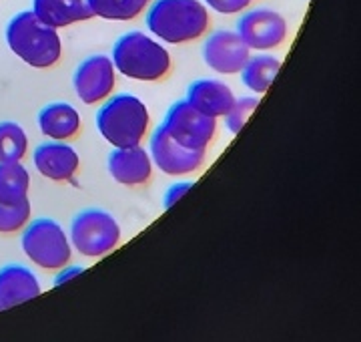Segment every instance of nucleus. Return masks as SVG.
I'll list each match as a JSON object with an SVG mask.
<instances>
[{"instance_id": "21", "label": "nucleus", "mask_w": 361, "mask_h": 342, "mask_svg": "<svg viewBox=\"0 0 361 342\" xmlns=\"http://www.w3.org/2000/svg\"><path fill=\"white\" fill-rule=\"evenodd\" d=\"M28 149V137L25 129L14 121L0 123V163L20 161Z\"/></svg>"}, {"instance_id": "1", "label": "nucleus", "mask_w": 361, "mask_h": 342, "mask_svg": "<svg viewBox=\"0 0 361 342\" xmlns=\"http://www.w3.org/2000/svg\"><path fill=\"white\" fill-rule=\"evenodd\" d=\"M6 45L20 61L35 69H49L63 57L59 28L42 23L32 11H23L6 27Z\"/></svg>"}, {"instance_id": "23", "label": "nucleus", "mask_w": 361, "mask_h": 342, "mask_svg": "<svg viewBox=\"0 0 361 342\" xmlns=\"http://www.w3.org/2000/svg\"><path fill=\"white\" fill-rule=\"evenodd\" d=\"M257 103V97H239V99H235L233 107L227 111V115H225V125H227V129L233 135H237V133L243 129V125L247 123L249 115L255 111Z\"/></svg>"}, {"instance_id": "9", "label": "nucleus", "mask_w": 361, "mask_h": 342, "mask_svg": "<svg viewBox=\"0 0 361 342\" xmlns=\"http://www.w3.org/2000/svg\"><path fill=\"white\" fill-rule=\"evenodd\" d=\"M235 33L251 51H271L283 45L289 25L285 16L271 8H255L239 18Z\"/></svg>"}, {"instance_id": "12", "label": "nucleus", "mask_w": 361, "mask_h": 342, "mask_svg": "<svg viewBox=\"0 0 361 342\" xmlns=\"http://www.w3.org/2000/svg\"><path fill=\"white\" fill-rule=\"evenodd\" d=\"M109 173L116 184L127 187L145 185L153 175V159L142 145L115 147L109 155Z\"/></svg>"}, {"instance_id": "4", "label": "nucleus", "mask_w": 361, "mask_h": 342, "mask_svg": "<svg viewBox=\"0 0 361 342\" xmlns=\"http://www.w3.org/2000/svg\"><path fill=\"white\" fill-rule=\"evenodd\" d=\"M149 109L139 97L123 93L109 99L97 113V129L113 147L141 145L149 131Z\"/></svg>"}, {"instance_id": "18", "label": "nucleus", "mask_w": 361, "mask_h": 342, "mask_svg": "<svg viewBox=\"0 0 361 342\" xmlns=\"http://www.w3.org/2000/svg\"><path fill=\"white\" fill-rule=\"evenodd\" d=\"M30 175L20 161L0 163V204L16 206L28 199Z\"/></svg>"}, {"instance_id": "6", "label": "nucleus", "mask_w": 361, "mask_h": 342, "mask_svg": "<svg viewBox=\"0 0 361 342\" xmlns=\"http://www.w3.org/2000/svg\"><path fill=\"white\" fill-rule=\"evenodd\" d=\"M68 240L85 258H103L121 242V225L113 213L90 208L77 213L71 222Z\"/></svg>"}, {"instance_id": "14", "label": "nucleus", "mask_w": 361, "mask_h": 342, "mask_svg": "<svg viewBox=\"0 0 361 342\" xmlns=\"http://www.w3.org/2000/svg\"><path fill=\"white\" fill-rule=\"evenodd\" d=\"M40 296L37 274L23 264H6L0 268V312Z\"/></svg>"}, {"instance_id": "20", "label": "nucleus", "mask_w": 361, "mask_h": 342, "mask_svg": "<svg viewBox=\"0 0 361 342\" xmlns=\"http://www.w3.org/2000/svg\"><path fill=\"white\" fill-rule=\"evenodd\" d=\"M151 0H89L94 16L104 20H133L149 6Z\"/></svg>"}, {"instance_id": "15", "label": "nucleus", "mask_w": 361, "mask_h": 342, "mask_svg": "<svg viewBox=\"0 0 361 342\" xmlns=\"http://www.w3.org/2000/svg\"><path fill=\"white\" fill-rule=\"evenodd\" d=\"M235 93L227 83L217 79L193 81L187 89V103L205 113L209 117L219 119L227 115V111L235 103Z\"/></svg>"}, {"instance_id": "2", "label": "nucleus", "mask_w": 361, "mask_h": 342, "mask_svg": "<svg viewBox=\"0 0 361 342\" xmlns=\"http://www.w3.org/2000/svg\"><path fill=\"white\" fill-rule=\"evenodd\" d=\"M209 13L201 0H157L147 13V28L169 45L201 39L209 30Z\"/></svg>"}, {"instance_id": "19", "label": "nucleus", "mask_w": 361, "mask_h": 342, "mask_svg": "<svg viewBox=\"0 0 361 342\" xmlns=\"http://www.w3.org/2000/svg\"><path fill=\"white\" fill-rule=\"evenodd\" d=\"M279 69H281V61L271 54L249 57L245 66L241 69V81L249 91H253L255 95H263L269 91Z\"/></svg>"}, {"instance_id": "26", "label": "nucleus", "mask_w": 361, "mask_h": 342, "mask_svg": "<svg viewBox=\"0 0 361 342\" xmlns=\"http://www.w3.org/2000/svg\"><path fill=\"white\" fill-rule=\"evenodd\" d=\"M82 270H85L82 266H65V268H61V272L54 278V286H61V284L71 282L73 278H77L78 274H82Z\"/></svg>"}, {"instance_id": "13", "label": "nucleus", "mask_w": 361, "mask_h": 342, "mask_svg": "<svg viewBox=\"0 0 361 342\" xmlns=\"http://www.w3.org/2000/svg\"><path fill=\"white\" fill-rule=\"evenodd\" d=\"M32 161L40 175L51 182H73L80 167L78 153L65 141L40 143L32 153Z\"/></svg>"}, {"instance_id": "7", "label": "nucleus", "mask_w": 361, "mask_h": 342, "mask_svg": "<svg viewBox=\"0 0 361 342\" xmlns=\"http://www.w3.org/2000/svg\"><path fill=\"white\" fill-rule=\"evenodd\" d=\"M180 145L191 149H207L217 131V119L209 117L187 101L173 103L161 123Z\"/></svg>"}, {"instance_id": "8", "label": "nucleus", "mask_w": 361, "mask_h": 342, "mask_svg": "<svg viewBox=\"0 0 361 342\" xmlns=\"http://www.w3.org/2000/svg\"><path fill=\"white\" fill-rule=\"evenodd\" d=\"M207 149H191L180 145L171 133L159 125L149 141V155L153 165L167 175H189L205 163Z\"/></svg>"}, {"instance_id": "3", "label": "nucleus", "mask_w": 361, "mask_h": 342, "mask_svg": "<svg viewBox=\"0 0 361 342\" xmlns=\"http://www.w3.org/2000/svg\"><path fill=\"white\" fill-rule=\"evenodd\" d=\"M111 61L127 79L145 83L163 79L171 71V54L167 49L141 30H130L116 40Z\"/></svg>"}, {"instance_id": "25", "label": "nucleus", "mask_w": 361, "mask_h": 342, "mask_svg": "<svg viewBox=\"0 0 361 342\" xmlns=\"http://www.w3.org/2000/svg\"><path fill=\"white\" fill-rule=\"evenodd\" d=\"M193 187V182H179V184H173L171 187H169L167 191H165V201H163V206H165V210H169V208H173L177 201H179L189 189Z\"/></svg>"}, {"instance_id": "10", "label": "nucleus", "mask_w": 361, "mask_h": 342, "mask_svg": "<svg viewBox=\"0 0 361 342\" xmlns=\"http://www.w3.org/2000/svg\"><path fill=\"white\" fill-rule=\"evenodd\" d=\"M116 69L106 54H92L77 66L73 85L77 97L85 105H97L106 101L115 91Z\"/></svg>"}, {"instance_id": "22", "label": "nucleus", "mask_w": 361, "mask_h": 342, "mask_svg": "<svg viewBox=\"0 0 361 342\" xmlns=\"http://www.w3.org/2000/svg\"><path fill=\"white\" fill-rule=\"evenodd\" d=\"M30 213H32V208L28 199L16 206L0 204V234H14V232L25 230V225L30 220Z\"/></svg>"}, {"instance_id": "16", "label": "nucleus", "mask_w": 361, "mask_h": 342, "mask_svg": "<svg viewBox=\"0 0 361 342\" xmlns=\"http://www.w3.org/2000/svg\"><path fill=\"white\" fill-rule=\"evenodd\" d=\"M32 13L54 28H65L94 18L89 0H32Z\"/></svg>"}, {"instance_id": "11", "label": "nucleus", "mask_w": 361, "mask_h": 342, "mask_svg": "<svg viewBox=\"0 0 361 342\" xmlns=\"http://www.w3.org/2000/svg\"><path fill=\"white\" fill-rule=\"evenodd\" d=\"M251 57V49L235 30H217L203 45V61L219 75H237Z\"/></svg>"}, {"instance_id": "24", "label": "nucleus", "mask_w": 361, "mask_h": 342, "mask_svg": "<svg viewBox=\"0 0 361 342\" xmlns=\"http://www.w3.org/2000/svg\"><path fill=\"white\" fill-rule=\"evenodd\" d=\"M203 4L221 14H237L245 11L251 0H203Z\"/></svg>"}, {"instance_id": "17", "label": "nucleus", "mask_w": 361, "mask_h": 342, "mask_svg": "<svg viewBox=\"0 0 361 342\" xmlns=\"http://www.w3.org/2000/svg\"><path fill=\"white\" fill-rule=\"evenodd\" d=\"M39 127L52 141L73 139L80 131V113L71 103H51L40 109Z\"/></svg>"}, {"instance_id": "5", "label": "nucleus", "mask_w": 361, "mask_h": 342, "mask_svg": "<svg viewBox=\"0 0 361 342\" xmlns=\"http://www.w3.org/2000/svg\"><path fill=\"white\" fill-rule=\"evenodd\" d=\"M20 244L26 258L42 270H61L73 258L71 240L63 225L51 218H39L26 224Z\"/></svg>"}]
</instances>
